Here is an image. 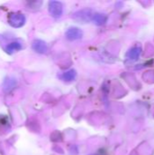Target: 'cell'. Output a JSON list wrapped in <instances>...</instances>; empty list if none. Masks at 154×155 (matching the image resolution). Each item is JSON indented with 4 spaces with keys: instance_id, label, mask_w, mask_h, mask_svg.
<instances>
[{
    "instance_id": "7",
    "label": "cell",
    "mask_w": 154,
    "mask_h": 155,
    "mask_svg": "<svg viewBox=\"0 0 154 155\" xmlns=\"http://www.w3.org/2000/svg\"><path fill=\"white\" fill-rule=\"evenodd\" d=\"M22 48H23L22 44L15 41V42H12V43L8 44V45H6V47L5 48V52H6L7 54H13V53H15V52L20 51Z\"/></svg>"
},
{
    "instance_id": "3",
    "label": "cell",
    "mask_w": 154,
    "mask_h": 155,
    "mask_svg": "<svg viewBox=\"0 0 154 155\" xmlns=\"http://www.w3.org/2000/svg\"><path fill=\"white\" fill-rule=\"evenodd\" d=\"M48 10L50 15L54 18H59L63 14V5L59 1H50L48 4Z\"/></svg>"
},
{
    "instance_id": "5",
    "label": "cell",
    "mask_w": 154,
    "mask_h": 155,
    "mask_svg": "<svg viewBox=\"0 0 154 155\" xmlns=\"http://www.w3.org/2000/svg\"><path fill=\"white\" fill-rule=\"evenodd\" d=\"M32 48L36 52V53H39V54H46L47 51H48V46L47 45L42 41V40H39V39H36L33 42L32 44Z\"/></svg>"
},
{
    "instance_id": "2",
    "label": "cell",
    "mask_w": 154,
    "mask_h": 155,
    "mask_svg": "<svg viewBox=\"0 0 154 155\" xmlns=\"http://www.w3.org/2000/svg\"><path fill=\"white\" fill-rule=\"evenodd\" d=\"M8 23L13 27H21L25 23V16L20 13H12L8 16Z\"/></svg>"
},
{
    "instance_id": "9",
    "label": "cell",
    "mask_w": 154,
    "mask_h": 155,
    "mask_svg": "<svg viewBox=\"0 0 154 155\" xmlns=\"http://www.w3.org/2000/svg\"><path fill=\"white\" fill-rule=\"evenodd\" d=\"M93 22H94L95 24H98V25H100V24H103V21H104V18H103V16L102 15H100V14H97V15H93Z\"/></svg>"
},
{
    "instance_id": "1",
    "label": "cell",
    "mask_w": 154,
    "mask_h": 155,
    "mask_svg": "<svg viewBox=\"0 0 154 155\" xmlns=\"http://www.w3.org/2000/svg\"><path fill=\"white\" fill-rule=\"evenodd\" d=\"M72 17L79 23H87L93 19V14L91 9H82L75 12Z\"/></svg>"
},
{
    "instance_id": "8",
    "label": "cell",
    "mask_w": 154,
    "mask_h": 155,
    "mask_svg": "<svg viewBox=\"0 0 154 155\" xmlns=\"http://www.w3.org/2000/svg\"><path fill=\"white\" fill-rule=\"evenodd\" d=\"M75 77H76V71L74 69L64 72L60 75V78L64 82H72L75 79Z\"/></svg>"
},
{
    "instance_id": "6",
    "label": "cell",
    "mask_w": 154,
    "mask_h": 155,
    "mask_svg": "<svg viewBox=\"0 0 154 155\" xmlns=\"http://www.w3.org/2000/svg\"><path fill=\"white\" fill-rule=\"evenodd\" d=\"M16 85V80L13 77H9L6 78L3 84V90L5 93H9L10 91H12Z\"/></svg>"
},
{
    "instance_id": "4",
    "label": "cell",
    "mask_w": 154,
    "mask_h": 155,
    "mask_svg": "<svg viewBox=\"0 0 154 155\" xmlns=\"http://www.w3.org/2000/svg\"><path fill=\"white\" fill-rule=\"evenodd\" d=\"M65 36L68 40L70 41H74V40H78L81 39L83 36V32L81 29H79L78 27H70L66 33H65Z\"/></svg>"
}]
</instances>
